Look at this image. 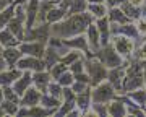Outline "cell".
Wrapping results in <instances>:
<instances>
[{
  "label": "cell",
  "mask_w": 146,
  "mask_h": 117,
  "mask_svg": "<svg viewBox=\"0 0 146 117\" xmlns=\"http://www.w3.org/2000/svg\"><path fill=\"white\" fill-rule=\"evenodd\" d=\"M110 44L114 46V49L117 52L125 58V60H130L133 55H135V49H136V41L130 39L128 36H123V34H114L110 37Z\"/></svg>",
  "instance_id": "obj_5"
},
{
  "label": "cell",
  "mask_w": 146,
  "mask_h": 117,
  "mask_svg": "<svg viewBox=\"0 0 146 117\" xmlns=\"http://www.w3.org/2000/svg\"><path fill=\"white\" fill-rule=\"evenodd\" d=\"M131 101L138 104V106H145L146 104V86H141V88H136V90L130 91V93H125Z\"/></svg>",
  "instance_id": "obj_30"
},
{
  "label": "cell",
  "mask_w": 146,
  "mask_h": 117,
  "mask_svg": "<svg viewBox=\"0 0 146 117\" xmlns=\"http://www.w3.org/2000/svg\"><path fill=\"white\" fill-rule=\"evenodd\" d=\"M131 5H135V7H138V8H143L145 7V3H146V0H128Z\"/></svg>",
  "instance_id": "obj_48"
},
{
  "label": "cell",
  "mask_w": 146,
  "mask_h": 117,
  "mask_svg": "<svg viewBox=\"0 0 146 117\" xmlns=\"http://www.w3.org/2000/svg\"><path fill=\"white\" fill-rule=\"evenodd\" d=\"M7 68V64H5V58H3V47L0 46V70Z\"/></svg>",
  "instance_id": "obj_47"
},
{
  "label": "cell",
  "mask_w": 146,
  "mask_h": 117,
  "mask_svg": "<svg viewBox=\"0 0 146 117\" xmlns=\"http://www.w3.org/2000/svg\"><path fill=\"white\" fill-rule=\"evenodd\" d=\"M41 106H44L46 109H50V111L54 112V116H55V112H57V109L60 107V104H62V99H58V98H55V96L49 94V93H42L41 96V102H39Z\"/></svg>",
  "instance_id": "obj_26"
},
{
  "label": "cell",
  "mask_w": 146,
  "mask_h": 117,
  "mask_svg": "<svg viewBox=\"0 0 146 117\" xmlns=\"http://www.w3.org/2000/svg\"><path fill=\"white\" fill-rule=\"evenodd\" d=\"M88 13L93 16L94 20H99V18H104L109 13V7L107 3H88Z\"/></svg>",
  "instance_id": "obj_29"
},
{
  "label": "cell",
  "mask_w": 146,
  "mask_h": 117,
  "mask_svg": "<svg viewBox=\"0 0 146 117\" xmlns=\"http://www.w3.org/2000/svg\"><path fill=\"white\" fill-rule=\"evenodd\" d=\"M94 116L96 117H107L109 116V104L107 102H93L91 104Z\"/></svg>",
  "instance_id": "obj_35"
},
{
  "label": "cell",
  "mask_w": 146,
  "mask_h": 117,
  "mask_svg": "<svg viewBox=\"0 0 146 117\" xmlns=\"http://www.w3.org/2000/svg\"><path fill=\"white\" fill-rule=\"evenodd\" d=\"M67 16H68V10H65L60 5H54L46 16V23L54 25V23H58V21H62V20H65Z\"/></svg>",
  "instance_id": "obj_20"
},
{
  "label": "cell",
  "mask_w": 146,
  "mask_h": 117,
  "mask_svg": "<svg viewBox=\"0 0 146 117\" xmlns=\"http://www.w3.org/2000/svg\"><path fill=\"white\" fill-rule=\"evenodd\" d=\"M143 75H145V86H146V64H145V70H143Z\"/></svg>",
  "instance_id": "obj_54"
},
{
  "label": "cell",
  "mask_w": 146,
  "mask_h": 117,
  "mask_svg": "<svg viewBox=\"0 0 146 117\" xmlns=\"http://www.w3.org/2000/svg\"><path fill=\"white\" fill-rule=\"evenodd\" d=\"M55 81H58V83H60L63 88H65V86H72L73 81H75V75H73L70 70H65V72H63V73L60 75V76H58Z\"/></svg>",
  "instance_id": "obj_39"
},
{
  "label": "cell",
  "mask_w": 146,
  "mask_h": 117,
  "mask_svg": "<svg viewBox=\"0 0 146 117\" xmlns=\"http://www.w3.org/2000/svg\"><path fill=\"white\" fill-rule=\"evenodd\" d=\"M107 18H109L110 23H117V25H125V23L131 21L120 7H110L109 13H107Z\"/></svg>",
  "instance_id": "obj_21"
},
{
  "label": "cell",
  "mask_w": 146,
  "mask_h": 117,
  "mask_svg": "<svg viewBox=\"0 0 146 117\" xmlns=\"http://www.w3.org/2000/svg\"><path fill=\"white\" fill-rule=\"evenodd\" d=\"M143 109H145V114H146V104H145V106H143Z\"/></svg>",
  "instance_id": "obj_57"
},
{
  "label": "cell",
  "mask_w": 146,
  "mask_h": 117,
  "mask_svg": "<svg viewBox=\"0 0 146 117\" xmlns=\"http://www.w3.org/2000/svg\"><path fill=\"white\" fill-rule=\"evenodd\" d=\"M16 68H20L21 72H39V70H46V64L44 60L39 57H33V55H25L18 60Z\"/></svg>",
  "instance_id": "obj_9"
},
{
  "label": "cell",
  "mask_w": 146,
  "mask_h": 117,
  "mask_svg": "<svg viewBox=\"0 0 146 117\" xmlns=\"http://www.w3.org/2000/svg\"><path fill=\"white\" fill-rule=\"evenodd\" d=\"M84 60H86V57H81V58H78V60H75V62L68 67V70H70L73 75L84 72Z\"/></svg>",
  "instance_id": "obj_42"
},
{
  "label": "cell",
  "mask_w": 146,
  "mask_h": 117,
  "mask_svg": "<svg viewBox=\"0 0 146 117\" xmlns=\"http://www.w3.org/2000/svg\"><path fill=\"white\" fill-rule=\"evenodd\" d=\"M41 96L42 93L37 90L36 86H29L23 94H21V104L23 106H28V107H33V106H37L41 102Z\"/></svg>",
  "instance_id": "obj_14"
},
{
  "label": "cell",
  "mask_w": 146,
  "mask_h": 117,
  "mask_svg": "<svg viewBox=\"0 0 146 117\" xmlns=\"http://www.w3.org/2000/svg\"><path fill=\"white\" fill-rule=\"evenodd\" d=\"M3 116H5V111H3V107L0 106V117H3Z\"/></svg>",
  "instance_id": "obj_53"
},
{
  "label": "cell",
  "mask_w": 146,
  "mask_h": 117,
  "mask_svg": "<svg viewBox=\"0 0 146 117\" xmlns=\"http://www.w3.org/2000/svg\"><path fill=\"white\" fill-rule=\"evenodd\" d=\"M7 2H8V3H13V0H7Z\"/></svg>",
  "instance_id": "obj_56"
},
{
  "label": "cell",
  "mask_w": 146,
  "mask_h": 117,
  "mask_svg": "<svg viewBox=\"0 0 146 117\" xmlns=\"http://www.w3.org/2000/svg\"><path fill=\"white\" fill-rule=\"evenodd\" d=\"M88 11V2L86 0H73V3L68 8V15H76Z\"/></svg>",
  "instance_id": "obj_34"
},
{
  "label": "cell",
  "mask_w": 146,
  "mask_h": 117,
  "mask_svg": "<svg viewBox=\"0 0 146 117\" xmlns=\"http://www.w3.org/2000/svg\"><path fill=\"white\" fill-rule=\"evenodd\" d=\"M3 99H8V101L20 102L21 104V96L13 90V86H5V88H3Z\"/></svg>",
  "instance_id": "obj_38"
},
{
  "label": "cell",
  "mask_w": 146,
  "mask_h": 117,
  "mask_svg": "<svg viewBox=\"0 0 146 117\" xmlns=\"http://www.w3.org/2000/svg\"><path fill=\"white\" fill-rule=\"evenodd\" d=\"M145 64L146 62H141V60H138V58H135V57H131L130 60H125L127 72H125L123 86H122V93H120V94L130 93V91L136 90V88L145 86V75H143Z\"/></svg>",
  "instance_id": "obj_2"
},
{
  "label": "cell",
  "mask_w": 146,
  "mask_h": 117,
  "mask_svg": "<svg viewBox=\"0 0 146 117\" xmlns=\"http://www.w3.org/2000/svg\"><path fill=\"white\" fill-rule=\"evenodd\" d=\"M127 0H106V3H107V7H120L122 3H125Z\"/></svg>",
  "instance_id": "obj_45"
},
{
  "label": "cell",
  "mask_w": 146,
  "mask_h": 117,
  "mask_svg": "<svg viewBox=\"0 0 146 117\" xmlns=\"http://www.w3.org/2000/svg\"><path fill=\"white\" fill-rule=\"evenodd\" d=\"M84 70L88 72L89 78H91V86H96V85H99L101 81L107 80V70L109 68L98 57H94V55L86 57V60H84Z\"/></svg>",
  "instance_id": "obj_3"
},
{
  "label": "cell",
  "mask_w": 146,
  "mask_h": 117,
  "mask_svg": "<svg viewBox=\"0 0 146 117\" xmlns=\"http://www.w3.org/2000/svg\"><path fill=\"white\" fill-rule=\"evenodd\" d=\"M88 3H104L106 0H86Z\"/></svg>",
  "instance_id": "obj_51"
},
{
  "label": "cell",
  "mask_w": 146,
  "mask_h": 117,
  "mask_svg": "<svg viewBox=\"0 0 146 117\" xmlns=\"http://www.w3.org/2000/svg\"><path fill=\"white\" fill-rule=\"evenodd\" d=\"M60 57H62V55H60V54H58L54 47L46 46V51H44V55H42V60H44L47 70L50 68V67H54L57 62H60Z\"/></svg>",
  "instance_id": "obj_28"
},
{
  "label": "cell",
  "mask_w": 146,
  "mask_h": 117,
  "mask_svg": "<svg viewBox=\"0 0 146 117\" xmlns=\"http://www.w3.org/2000/svg\"><path fill=\"white\" fill-rule=\"evenodd\" d=\"M84 57V54L83 52H80V51H73V49H70L65 55H62V58H60V62L62 64H65L67 67H70V65L75 62V60H78V58Z\"/></svg>",
  "instance_id": "obj_33"
},
{
  "label": "cell",
  "mask_w": 146,
  "mask_h": 117,
  "mask_svg": "<svg viewBox=\"0 0 146 117\" xmlns=\"http://www.w3.org/2000/svg\"><path fill=\"white\" fill-rule=\"evenodd\" d=\"M84 36L88 39V44H89V49H91V52H98L102 46H101V34H99V29L96 26V23H91L88 28H86V31H84Z\"/></svg>",
  "instance_id": "obj_12"
},
{
  "label": "cell",
  "mask_w": 146,
  "mask_h": 117,
  "mask_svg": "<svg viewBox=\"0 0 146 117\" xmlns=\"http://www.w3.org/2000/svg\"><path fill=\"white\" fill-rule=\"evenodd\" d=\"M120 8L125 11V15L130 18L131 21H135L136 18L141 15V8H138V7H135V5H131L128 0H127L125 3H122V5H120Z\"/></svg>",
  "instance_id": "obj_32"
},
{
  "label": "cell",
  "mask_w": 146,
  "mask_h": 117,
  "mask_svg": "<svg viewBox=\"0 0 146 117\" xmlns=\"http://www.w3.org/2000/svg\"><path fill=\"white\" fill-rule=\"evenodd\" d=\"M65 70H68V67L65 64H62V62H57V64L54 65V67H50L49 68V72H50V76H52V80H57L58 76L65 72Z\"/></svg>",
  "instance_id": "obj_40"
},
{
  "label": "cell",
  "mask_w": 146,
  "mask_h": 117,
  "mask_svg": "<svg viewBox=\"0 0 146 117\" xmlns=\"http://www.w3.org/2000/svg\"><path fill=\"white\" fill-rule=\"evenodd\" d=\"M39 5H41V0H29L26 3V28L36 26Z\"/></svg>",
  "instance_id": "obj_17"
},
{
  "label": "cell",
  "mask_w": 146,
  "mask_h": 117,
  "mask_svg": "<svg viewBox=\"0 0 146 117\" xmlns=\"http://www.w3.org/2000/svg\"><path fill=\"white\" fill-rule=\"evenodd\" d=\"M16 116H29V107H28V106H23V104H21V106L18 107V112H16Z\"/></svg>",
  "instance_id": "obj_46"
},
{
  "label": "cell",
  "mask_w": 146,
  "mask_h": 117,
  "mask_svg": "<svg viewBox=\"0 0 146 117\" xmlns=\"http://www.w3.org/2000/svg\"><path fill=\"white\" fill-rule=\"evenodd\" d=\"M93 104V94H91V88L84 90L83 93H78L76 94V107L81 109V116H83V111L89 109Z\"/></svg>",
  "instance_id": "obj_25"
},
{
  "label": "cell",
  "mask_w": 146,
  "mask_h": 117,
  "mask_svg": "<svg viewBox=\"0 0 146 117\" xmlns=\"http://www.w3.org/2000/svg\"><path fill=\"white\" fill-rule=\"evenodd\" d=\"M41 2H46V0H41Z\"/></svg>",
  "instance_id": "obj_58"
},
{
  "label": "cell",
  "mask_w": 146,
  "mask_h": 117,
  "mask_svg": "<svg viewBox=\"0 0 146 117\" xmlns=\"http://www.w3.org/2000/svg\"><path fill=\"white\" fill-rule=\"evenodd\" d=\"M65 44H67L68 49H73V51H80V52L84 54V57H91L93 52L89 49V44H88V39L84 36V33L81 34H76V36H72V37H67L63 39Z\"/></svg>",
  "instance_id": "obj_8"
},
{
  "label": "cell",
  "mask_w": 146,
  "mask_h": 117,
  "mask_svg": "<svg viewBox=\"0 0 146 117\" xmlns=\"http://www.w3.org/2000/svg\"><path fill=\"white\" fill-rule=\"evenodd\" d=\"M23 57V52L20 51L18 46H11V47H3V58H5V64L8 68L16 67L18 60Z\"/></svg>",
  "instance_id": "obj_18"
},
{
  "label": "cell",
  "mask_w": 146,
  "mask_h": 117,
  "mask_svg": "<svg viewBox=\"0 0 146 117\" xmlns=\"http://www.w3.org/2000/svg\"><path fill=\"white\" fill-rule=\"evenodd\" d=\"M46 46L47 43H42V41H21L18 44L20 51L25 55H33V57H39V58H42V55H44Z\"/></svg>",
  "instance_id": "obj_10"
},
{
  "label": "cell",
  "mask_w": 146,
  "mask_h": 117,
  "mask_svg": "<svg viewBox=\"0 0 146 117\" xmlns=\"http://www.w3.org/2000/svg\"><path fill=\"white\" fill-rule=\"evenodd\" d=\"M88 88H91V85L89 83H84V81H80V80H75L72 85V90L78 94V93H83L84 90H88Z\"/></svg>",
  "instance_id": "obj_44"
},
{
  "label": "cell",
  "mask_w": 146,
  "mask_h": 117,
  "mask_svg": "<svg viewBox=\"0 0 146 117\" xmlns=\"http://www.w3.org/2000/svg\"><path fill=\"white\" fill-rule=\"evenodd\" d=\"M15 15V10H13V3H8L7 7H3L2 10H0V28H5L10 20L13 18Z\"/></svg>",
  "instance_id": "obj_31"
},
{
  "label": "cell",
  "mask_w": 146,
  "mask_h": 117,
  "mask_svg": "<svg viewBox=\"0 0 146 117\" xmlns=\"http://www.w3.org/2000/svg\"><path fill=\"white\" fill-rule=\"evenodd\" d=\"M2 101H3V88L0 86V104H2Z\"/></svg>",
  "instance_id": "obj_52"
},
{
  "label": "cell",
  "mask_w": 146,
  "mask_h": 117,
  "mask_svg": "<svg viewBox=\"0 0 146 117\" xmlns=\"http://www.w3.org/2000/svg\"><path fill=\"white\" fill-rule=\"evenodd\" d=\"M117 34L128 36L130 39H133V41H138V39H141L140 33H138V29H136L135 21H128V23H125V25H119V31H117Z\"/></svg>",
  "instance_id": "obj_27"
},
{
  "label": "cell",
  "mask_w": 146,
  "mask_h": 117,
  "mask_svg": "<svg viewBox=\"0 0 146 117\" xmlns=\"http://www.w3.org/2000/svg\"><path fill=\"white\" fill-rule=\"evenodd\" d=\"M72 3H73V0H62V2L58 3V5H60V7H63L65 10H68V8H70V5H72Z\"/></svg>",
  "instance_id": "obj_50"
},
{
  "label": "cell",
  "mask_w": 146,
  "mask_h": 117,
  "mask_svg": "<svg viewBox=\"0 0 146 117\" xmlns=\"http://www.w3.org/2000/svg\"><path fill=\"white\" fill-rule=\"evenodd\" d=\"M31 85H33V72H21V75L16 78L15 83L11 86H13V90L21 96Z\"/></svg>",
  "instance_id": "obj_16"
},
{
  "label": "cell",
  "mask_w": 146,
  "mask_h": 117,
  "mask_svg": "<svg viewBox=\"0 0 146 117\" xmlns=\"http://www.w3.org/2000/svg\"><path fill=\"white\" fill-rule=\"evenodd\" d=\"M50 37V25L49 23H41L33 28H26L25 41H42L47 43V39Z\"/></svg>",
  "instance_id": "obj_7"
},
{
  "label": "cell",
  "mask_w": 146,
  "mask_h": 117,
  "mask_svg": "<svg viewBox=\"0 0 146 117\" xmlns=\"http://www.w3.org/2000/svg\"><path fill=\"white\" fill-rule=\"evenodd\" d=\"M145 37H146V36H145Z\"/></svg>",
  "instance_id": "obj_59"
},
{
  "label": "cell",
  "mask_w": 146,
  "mask_h": 117,
  "mask_svg": "<svg viewBox=\"0 0 146 117\" xmlns=\"http://www.w3.org/2000/svg\"><path fill=\"white\" fill-rule=\"evenodd\" d=\"M73 116H81V109H78V107H73L72 111L68 112L67 117H73Z\"/></svg>",
  "instance_id": "obj_49"
},
{
  "label": "cell",
  "mask_w": 146,
  "mask_h": 117,
  "mask_svg": "<svg viewBox=\"0 0 146 117\" xmlns=\"http://www.w3.org/2000/svg\"><path fill=\"white\" fill-rule=\"evenodd\" d=\"M21 41L8 29V28H0V46L2 47H11V46H18Z\"/></svg>",
  "instance_id": "obj_24"
},
{
  "label": "cell",
  "mask_w": 146,
  "mask_h": 117,
  "mask_svg": "<svg viewBox=\"0 0 146 117\" xmlns=\"http://www.w3.org/2000/svg\"><path fill=\"white\" fill-rule=\"evenodd\" d=\"M93 21L94 18L88 11L76 13V15H68L65 20L50 25V36H57V37H62V39L76 36V34H81V33L86 31V28Z\"/></svg>",
  "instance_id": "obj_1"
},
{
  "label": "cell",
  "mask_w": 146,
  "mask_h": 117,
  "mask_svg": "<svg viewBox=\"0 0 146 117\" xmlns=\"http://www.w3.org/2000/svg\"><path fill=\"white\" fill-rule=\"evenodd\" d=\"M46 93H49V94L55 96V98H58V99H62V94H63V86L58 83V81L52 80L50 83H49V86H47V91Z\"/></svg>",
  "instance_id": "obj_37"
},
{
  "label": "cell",
  "mask_w": 146,
  "mask_h": 117,
  "mask_svg": "<svg viewBox=\"0 0 146 117\" xmlns=\"http://www.w3.org/2000/svg\"><path fill=\"white\" fill-rule=\"evenodd\" d=\"M96 26L99 29L101 34V46H106V44L110 43V37H112V29H110V21L107 16L104 18H99V20H94Z\"/></svg>",
  "instance_id": "obj_15"
},
{
  "label": "cell",
  "mask_w": 146,
  "mask_h": 117,
  "mask_svg": "<svg viewBox=\"0 0 146 117\" xmlns=\"http://www.w3.org/2000/svg\"><path fill=\"white\" fill-rule=\"evenodd\" d=\"M109 116L110 117H125L127 116V106L119 96L109 102Z\"/></svg>",
  "instance_id": "obj_23"
},
{
  "label": "cell",
  "mask_w": 146,
  "mask_h": 117,
  "mask_svg": "<svg viewBox=\"0 0 146 117\" xmlns=\"http://www.w3.org/2000/svg\"><path fill=\"white\" fill-rule=\"evenodd\" d=\"M91 94H93V102H107L109 104L112 99L119 96V93L109 81L104 80L99 85L91 86Z\"/></svg>",
  "instance_id": "obj_6"
},
{
  "label": "cell",
  "mask_w": 146,
  "mask_h": 117,
  "mask_svg": "<svg viewBox=\"0 0 146 117\" xmlns=\"http://www.w3.org/2000/svg\"><path fill=\"white\" fill-rule=\"evenodd\" d=\"M0 106L3 107V111H5V116H16V112H18V107H20L21 104H20V102L8 101V99H3Z\"/></svg>",
  "instance_id": "obj_36"
},
{
  "label": "cell",
  "mask_w": 146,
  "mask_h": 117,
  "mask_svg": "<svg viewBox=\"0 0 146 117\" xmlns=\"http://www.w3.org/2000/svg\"><path fill=\"white\" fill-rule=\"evenodd\" d=\"M50 2H54V3H55V5H58V3H60V2H62V0H50Z\"/></svg>",
  "instance_id": "obj_55"
},
{
  "label": "cell",
  "mask_w": 146,
  "mask_h": 117,
  "mask_svg": "<svg viewBox=\"0 0 146 117\" xmlns=\"http://www.w3.org/2000/svg\"><path fill=\"white\" fill-rule=\"evenodd\" d=\"M5 28H8L20 41H25V34H26V25H25V21H21V20H18V18L13 16Z\"/></svg>",
  "instance_id": "obj_22"
},
{
  "label": "cell",
  "mask_w": 146,
  "mask_h": 117,
  "mask_svg": "<svg viewBox=\"0 0 146 117\" xmlns=\"http://www.w3.org/2000/svg\"><path fill=\"white\" fill-rule=\"evenodd\" d=\"M21 75V70L13 67V68H3L0 70V86L2 88H5V86H11L15 83V80Z\"/></svg>",
  "instance_id": "obj_19"
},
{
  "label": "cell",
  "mask_w": 146,
  "mask_h": 117,
  "mask_svg": "<svg viewBox=\"0 0 146 117\" xmlns=\"http://www.w3.org/2000/svg\"><path fill=\"white\" fill-rule=\"evenodd\" d=\"M94 57H98L107 68H114V67H120V65H125V58L122 57L117 51L114 49L112 44H106L102 47L94 52Z\"/></svg>",
  "instance_id": "obj_4"
},
{
  "label": "cell",
  "mask_w": 146,
  "mask_h": 117,
  "mask_svg": "<svg viewBox=\"0 0 146 117\" xmlns=\"http://www.w3.org/2000/svg\"><path fill=\"white\" fill-rule=\"evenodd\" d=\"M52 81L50 72L49 70H39V72H33V86H36L41 93H46L49 83Z\"/></svg>",
  "instance_id": "obj_13"
},
{
  "label": "cell",
  "mask_w": 146,
  "mask_h": 117,
  "mask_svg": "<svg viewBox=\"0 0 146 117\" xmlns=\"http://www.w3.org/2000/svg\"><path fill=\"white\" fill-rule=\"evenodd\" d=\"M127 65H120V67H114V68L107 70V81L114 86L117 93H122V86H123V78H125Z\"/></svg>",
  "instance_id": "obj_11"
},
{
  "label": "cell",
  "mask_w": 146,
  "mask_h": 117,
  "mask_svg": "<svg viewBox=\"0 0 146 117\" xmlns=\"http://www.w3.org/2000/svg\"><path fill=\"white\" fill-rule=\"evenodd\" d=\"M133 57L138 58V60H141V62H146V37L136 46L135 55H133Z\"/></svg>",
  "instance_id": "obj_41"
},
{
  "label": "cell",
  "mask_w": 146,
  "mask_h": 117,
  "mask_svg": "<svg viewBox=\"0 0 146 117\" xmlns=\"http://www.w3.org/2000/svg\"><path fill=\"white\" fill-rule=\"evenodd\" d=\"M135 25H136V29L140 33L141 37L146 36V16L145 15H140L138 18L135 20Z\"/></svg>",
  "instance_id": "obj_43"
}]
</instances>
